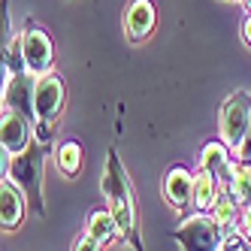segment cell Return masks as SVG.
<instances>
[{
	"label": "cell",
	"mask_w": 251,
	"mask_h": 251,
	"mask_svg": "<svg viewBox=\"0 0 251 251\" xmlns=\"http://www.w3.org/2000/svg\"><path fill=\"white\" fill-rule=\"evenodd\" d=\"M73 251H103V242H97L94 236H79L76 242H73Z\"/></svg>",
	"instance_id": "ac0fdd59"
},
{
	"label": "cell",
	"mask_w": 251,
	"mask_h": 251,
	"mask_svg": "<svg viewBox=\"0 0 251 251\" xmlns=\"http://www.w3.org/2000/svg\"><path fill=\"white\" fill-rule=\"evenodd\" d=\"M19 46H22V61H25V70L30 76H46L51 73L55 67V43L51 37L37 27V25H27L19 37Z\"/></svg>",
	"instance_id": "5b68a950"
},
{
	"label": "cell",
	"mask_w": 251,
	"mask_h": 251,
	"mask_svg": "<svg viewBox=\"0 0 251 251\" xmlns=\"http://www.w3.org/2000/svg\"><path fill=\"white\" fill-rule=\"evenodd\" d=\"M248 121H251V94L248 91H236L233 97L224 100L221 112H218V133L221 142L236 154L242 139L248 133Z\"/></svg>",
	"instance_id": "277c9868"
},
{
	"label": "cell",
	"mask_w": 251,
	"mask_h": 251,
	"mask_svg": "<svg viewBox=\"0 0 251 251\" xmlns=\"http://www.w3.org/2000/svg\"><path fill=\"white\" fill-rule=\"evenodd\" d=\"M58 167L64 170V176H79V170H82V146L76 139H70V142H64V146L58 149Z\"/></svg>",
	"instance_id": "e0dca14e"
},
{
	"label": "cell",
	"mask_w": 251,
	"mask_h": 251,
	"mask_svg": "<svg viewBox=\"0 0 251 251\" xmlns=\"http://www.w3.org/2000/svg\"><path fill=\"white\" fill-rule=\"evenodd\" d=\"M194 178L197 176H191V170H185V167L167 170V176H164V197H167V203L173 209H188L194 203Z\"/></svg>",
	"instance_id": "8fae6325"
},
{
	"label": "cell",
	"mask_w": 251,
	"mask_h": 251,
	"mask_svg": "<svg viewBox=\"0 0 251 251\" xmlns=\"http://www.w3.org/2000/svg\"><path fill=\"white\" fill-rule=\"evenodd\" d=\"M0 146H3V154H19L30 146V124L25 115L3 109V115H0Z\"/></svg>",
	"instance_id": "ba28073f"
},
{
	"label": "cell",
	"mask_w": 251,
	"mask_h": 251,
	"mask_svg": "<svg viewBox=\"0 0 251 251\" xmlns=\"http://www.w3.org/2000/svg\"><path fill=\"white\" fill-rule=\"evenodd\" d=\"M218 191H221V178L200 167V173L194 178V203H191L194 212H212V203L218 197Z\"/></svg>",
	"instance_id": "5bb4252c"
},
{
	"label": "cell",
	"mask_w": 251,
	"mask_h": 251,
	"mask_svg": "<svg viewBox=\"0 0 251 251\" xmlns=\"http://www.w3.org/2000/svg\"><path fill=\"white\" fill-rule=\"evenodd\" d=\"M88 236H94L97 242H112L115 236H121L118 233V221H115V215L109 209H94L91 215H88V227H85Z\"/></svg>",
	"instance_id": "9a60e30c"
},
{
	"label": "cell",
	"mask_w": 251,
	"mask_h": 251,
	"mask_svg": "<svg viewBox=\"0 0 251 251\" xmlns=\"http://www.w3.org/2000/svg\"><path fill=\"white\" fill-rule=\"evenodd\" d=\"M200 167L215 173L221 182H230V170H233V160H230V149L224 146L221 139L206 142L203 151H200Z\"/></svg>",
	"instance_id": "4fadbf2b"
},
{
	"label": "cell",
	"mask_w": 251,
	"mask_h": 251,
	"mask_svg": "<svg viewBox=\"0 0 251 251\" xmlns=\"http://www.w3.org/2000/svg\"><path fill=\"white\" fill-rule=\"evenodd\" d=\"M100 188L106 197V209L115 215L118 221V233L124 239H130L136 245V251H142L139 236H136V203H133V188H130V178L127 170L121 167V157L115 151H109L106 157V170L100 178Z\"/></svg>",
	"instance_id": "6da1fadb"
},
{
	"label": "cell",
	"mask_w": 251,
	"mask_h": 251,
	"mask_svg": "<svg viewBox=\"0 0 251 251\" xmlns=\"http://www.w3.org/2000/svg\"><path fill=\"white\" fill-rule=\"evenodd\" d=\"M25 209H27L25 191L15 185L12 178L6 182V176H3V182H0V224H3V230L19 227L22 218H25Z\"/></svg>",
	"instance_id": "30bf717a"
},
{
	"label": "cell",
	"mask_w": 251,
	"mask_h": 251,
	"mask_svg": "<svg viewBox=\"0 0 251 251\" xmlns=\"http://www.w3.org/2000/svg\"><path fill=\"white\" fill-rule=\"evenodd\" d=\"M245 3H248V6H251V0H245Z\"/></svg>",
	"instance_id": "7402d4cb"
},
{
	"label": "cell",
	"mask_w": 251,
	"mask_h": 251,
	"mask_svg": "<svg viewBox=\"0 0 251 251\" xmlns=\"http://www.w3.org/2000/svg\"><path fill=\"white\" fill-rule=\"evenodd\" d=\"M64 79L58 73H46V76H37V88H33V121H49L55 124V118L61 115L64 109Z\"/></svg>",
	"instance_id": "8992f818"
},
{
	"label": "cell",
	"mask_w": 251,
	"mask_h": 251,
	"mask_svg": "<svg viewBox=\"0 0 251 251\" xmlns=\"http://www.w3.org/2000/svg\"><path fill=\"white\" fill-rule=\"evenodd\" d=\"M43 157H46V146L30 139V146L12 154L9 160V178L25 191L30 209L37 215H43Z\"/></svg>",
	"instance_id": "7a4b0ae2"
},
{
	"label": "cell",
	"mask_w": 251,
	"mask_h": 251,
	"mask_svg": "<svg viewBox=\"0 0 251 251\" xmlns=\"http://www.w3.org/2000/svg\"><path fill=\"white\" fill-rule=\"evenodd\" d=\"M236 160H242V164H251V121H248V133L242 139V146L236 151Z\"/></svg>",
	"instance_id": "d6986e66"
},
{
	"label": "cell",
	"mask_w": 251,
	"mask_h": 251,
	"mask_svg": "<svg viewBox=\"0 0 251 251\" xmlns=\"http://www.w3.org/2000/svg\"><path fill=\"white\" fill-rule=\"evenodd\" d=\"M157 25V9L151 0H133L124 12V30L133 43H142L146 37H151V30Z\"/></svg>",
	"instance_id": "9c48e42d"
},
{
	"label": "cell",
	"mask_w": 251,
	"mask_h": 251,
	"mask_svg": "<svg viewBox=\"0 0 251 251\" xmlns=\"http://www.w3.org/2000/svg\"><path fill=\"white\" fill-rule=\"evenodd\" d=\"M230 3H245V0H230Z\"/></svg>",
	"instance_id": "44dd1931"
},
{
	"label": "cell",
	"mask_w": 251,
	"mask_h": 251,
	"mask_svg": "<svg viewBox=\"0 0 251 251\" xmlns=\"http://www.w3.org/2000/svg\"><path fill=\"white\" fill-rule=\"evenodd\" d=\"M173 236L182 245V251H221L224 230L212 218V212H194L176 227Z\"/></svg>",
	"instance_id": "3957f363"
},
{
	"label": "cell",
	"mask_w": 251,
	"mask_h": 251,
	"mask_svg": "<svg viewBox=\"0 0 251 251\" xmlns=\"http://www.w3.org/2000/svg\"><path fill=\"white\" fill-rule=\"evenodd\" d=\"M242 40L251 46V12H248L245 19H242Z\"/></svg>",
	"instance_id": "ffe728a7"
},
{
	"label": "cell",
	"mask_w": 251,
	"mask_h": 251,
	"mask_svg": "<svg viewBox=\"0 0 251 251\" xmlns=\"http://www.w3.org/2000/svg\"><path fill=\"white\" fill-rule=\"evenodd\" d=\"M230 191H233V197H236V203L245 209V206H251V164H242V160H236L233 164V170H230Z\"/></svg>",
	"instance_id": "2e32d148"
},
{
	"label": "cell",
	"mask_w": 251,
	"mask_h": 251,
	"mask_svg": "<svg viewBox=\"0 0 251 251\" xmlns=\"http://www.w3.org/2000/svg\"><path fill=\"white\" fill-rule=\"evenodd\" d=\"M33 88H37V76H30L27 70L22 73H6L3 79V109H12L33 121Z\"/></svg>",
	"instance_id": "52a82bcc"
},
{
	"label": "cell",
	"mask_w": 251,
	"mask_h": 251,
	"mask_svg": "<svg viewBox=\"0 0 251 251\" xmlns=\"http://www.w3.org/2000/svg\"><path fill=\"white\" fill-rule=\"evenodd\" d=\"M239 215H242V206L236 203L230 185L221 182V191H218V197H215V203H212V218L221 224L224 233H230V230H239Z\"/></svg>",
	"instance_id": "7c38bea8"
}]
</instances>
